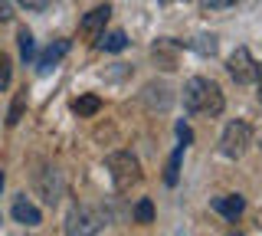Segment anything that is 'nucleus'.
<instances>
[{
  "mask_svg": "<svg viewBox=\"0 0 262 236\" xmlns=\"http://www.w3.org/2000/svg\"><path fill=\"white\" fill-rule=\"evenodd\" d=\"M223 92H220V85L213 82V79H203V76H193L187 79L184 85V109L190 112V115H210L216 118L220 112H223Z\"/></svg>",
  "mask_w": 262,
  "mask_h": 236,
  "instance_id": "f257e3e1",
  "label": "nucleus"
},
{
  "mask_svg": "<svg viewBox=\"0 0 262 236\" xmlns=\"http://www.w3.org/2000/svg\"><path fill=\"white\" fill-rule=\"evenodd\" d=\"M108 174H112L115 190L125 194V190L141 184V161L131 151H115V154H108Z\"/></svg>",
  "mask_w": 262,
  "mask_h": 236,
  "instance_id": "f03ea898",
  "label": "nucleus"
},
{
  "mask_svg": "<svg viewBox=\"0 0 262 236\" xmlns=\"http://www.w3.org/2000/svg\"><path fill=\"white\" fill-rule=\"evenodd\" d=\"M62 226H66V236H95L105 226V217L95 207H72Z\"/></svg>",
  "mask_w": 262,
  "mask_h": 236,
  "instance_id": "7ed1b4c3",
  "label": "nucleus"
},
{
  "mask_svg": "<svg viewBox=\"0 0 262 236\" xmlns=\"http://www.w3.org/2000/svg\"><path fill=\"white\" fill-rule=\"evenodd\" d=\"M252 144V128L246 121H229L223 128V138H220V154L223 158H243Z\"/></svg>",
  "mask_w": 262,
  "mask_h": 236,
  "instance_id": "20e7f679",
  "label": "nucleus"
},
{
  "mask_svg": "<svg viewBox=\"0 0 262 236\" xmlns=\"http://www.w3.org/2000/svg\"><path fill=\"white\" fill-rule=\"evenodd\" d=\"M226 69H229V76H233L239 85H249V82H256V69H259V62L252 59V53L246 50V46H236L233 56L226 59Z\"/></svg>",
  "mask_w": 262,
  "mask_h": 236,
  "instance_id": "39448f33",
  "label": "nucleus"
},
{
  "mask_svg": "<svg viewBox=\"0 0 262 236\" xmlns=\"http://www.w3.org/2000/svg\"><path fill=\"white\" fill-rule=\"evenodd\" d=\"M112 17V7L108 4H102V7H95V10H89L85 17H82V36H89V39H98L105 33V23H108Z\"/></svg>",
  "mask_w": 262,
  "mask_h": 236,
  "instance_id": "423d86ee",
  "label": "nucleus"
},
{
  "mask_svg": "<svg viewBox=\"0 0 262 236\" xmlns=\"http://www.w3.org/2000/svg\"><path fill=\"white\" fill-rule=\"evenodd\" d=\"M154 59H158L161 69H177V53H180V43H174V39H158V43L151 46Z\"/></svg>",
  "mask_w": 262,
  "mask_h": 236,
  "instance_id": "0eeeda50",
  "label": "nucleus"
},
{
  "mask_svg": "<svg viewBox=\"0 0 262 236\" xmlns=\"http://www.w3.org/2000/svg\"><path fill=\"white\" fill-rule=\"evenodd\" d=\"M210 207L216 210L220 217H226V220H236L246 210V200L239 197V194H223V197H213L210 200Z\"/></svg>",
  "mask_w": 262,
  "mask_h": 236,
  "instance_id": "6e6552de",
  "label": "nucleus"
},
{
  "mask_svg": "<svg viewBox=\"0 0 262 236\" xmlns=\"http://www.w3.org/2000/svg\"><path fill=\"white\" fill-rule=\"evenodd\" d=\"M66 53H69V39H56V43H49L46 50L36 56V66H39V72H49V69H53V66L62 59Z\"/></svg>",
  "mask_w": 262,
  "mask_h": 236,
  "instance_id": "1a4fd4ad",
  "label": "nucleus"
},
{
  "mask_svg": "<svg viewBox=\"0 0 262 236\" xmlns=\"http://www.w3.org/2000/svg\"><path fill=\"white\" fill-rule=\"evenodd\" d=\"M13 220L16 223H23V226H39V220H43V213H39V207H33V203L27 197H16L13 200Z\"/></svg>",
  "mask_w": 262,
  "mask_h": 236,
  "instance_id": "9d476101",
  "label": "nucleus"
},
{
  "mask_svg": "<svg viewBox=\"0 0 262 236\" xmlns=\"http://www.w3.org/2000/svg\"><path fill=\"white\" fill-rule=\"evenodd\" d=\"M180 161H184V144H177L174 154L167 158V167H164V184H167V187H177V177H180Z\"/></svg>",
  "mask_w": 262,
  "mask_h": 236,
  "instance_id": "9b49d317",
  "label": "nucleus"
},
{
  "mask_svg": "<svg viewBox=\"0 0 262 236\" xmlns=\"http://www.w3.org/2000/svg\"><path fill=\"white\" fill-rule=\"evenodd\" d=\"M125 46H128V36L121 30H112V33L98 36V50H105V53H121Z\"/></svg>",
  "mask_w": 262,
  "mask_h": 236,
  "instance_id": "f8f14e48",
  "label": "nucleus"
},
{
  "mask_svg": "<svg viewBox=\"0 0 262 236\" xmlns=\"http://www.w3.org/2000/svg\"><path fill=\"white\" fill-rule=\"evenodd\" d=\"M98 109H102V99H98V95H79V99L72 102V112H76V115H82V118L98 115Z\"/></svg>",
  "mask_w": 262,
  "mask_h": 236,
  "instance_id": "ddd939ff",
  "label": "nucleus"
},
{
  "mask_svg": "<svg viewBox=\"0 0 262 236\" xmlns=\"http://www.w3.org/2000/svg\"><path fill=\"white\" fill-rule=\"evenodd\" d=\"M39 187H43V197H46V203H56V200H59V194H62V177H59V170H56V167H49V181H43Z\"/></svg>",
  "mask_w": 262,
  "mask_h": 236,
  "instance_id": "4468645a",
  "label": "nucleus"
},
{
  "mask_svg": "<svg viewBox=\"0 0 262 236\" xmlns=\"http://www.w3.org/2000/svg\"><path fill=\"white\" fill-rule=\"evenodd\" d=\"M23 112H27V89H23V92H16V95H13V102H10V112H7V128L20 125Z\"/></svg>",
  "mask_w": 262,
  "mask_h": 236,
  "instance_id": "2eb2a0df",
  "label": "nucleus"
},
{
  "mask_svg": "<svg viewBox=\"0 0 262 236\" xmlns=\"http://www.w3.org/2000/svg\"><path fill=\"white\" fill-rule=\"evenodd\" d=\"M16 39H20V56L27 62H33V59H36V43H33V33H30V30H20V36H16Z\"/></svg>",
  "mask_w": 262,
  "mask_h": 236,
  "instance_id": "dca6fc26",
  "label": "nucleus"
},
{
  "mask_svg": "<svg viewBox=\"0 0 262 236\" xmlns=\"http://www.w3.org/2000/svg\"><path fill=\"white\" fill-rule=\"evenodd\" d=\"M187 46H190V50H196V53H203V56H213V53H216V36H207V33H203V36L190 39Z\"/></svg>",
  "mask_w": 262,
  "mask_h": 236,
  "instance_id": "f3484780",
  "label": "nucleus"
},
{
  "mask_svg": "<svg viewBox=\"0 0 262 236\" xmlns=\"http://www.w3.org/2000/svg\"><path fill=\"white\" fill-rule=\"evenodd\" d=\"M135 220H138V223H154V203L147 200V197L138 200V207H135Z\"/></svg>",
  "mask_w": 262,
  "mask_h": 236,
  "instance_id": "a211bd4d",
  "label": "nucleus"
},
{
  "mask_svg": "<svg viewBox=\"0 0 262 236\" xmlns=\"http://www.w3.org/2000/svg\"><path fill=\"white\" fill-rule=\"evenodd\" d=\"M10 85V56H4L0 53V92Z\"/></svg>",
  "mask_w": 262,
  "mask_h": 236,
  "instance_id": "6ab92c4d",
  "label": "nucleus"
},
{
  "mask_svg": "<svg viewBox=\"0 0 262 236\" xmlns=\"http://www.w3.org/2000/svg\"><path fill=\"white\" fill-rule=\"evenodd\" d=\"M203 10H226V7H236V0H200Z\"/></svg>",
  "mask_w": 262,
  "mask_h": 236,
  "instance_id": "aec40b11",
  "label": "nucleus"
},
{
  "mask_svg": "<svg viewBox=\"0 0 262 236\" xmlns=\"http://www.w3.org/2000/svg\"><path fill=\"white\" fill-rule=\"evenodd\" d=\"M177 138H180V144H184V148H187V144L193 141V132H190V128L184 125V121H180V125H177Z\"/></svg>",
  "mask_w": 262,
  "mask_h": 236,
  "instance_id": "412c9836",
  "label": "nucleus"
},
{
  "mask_svg": "<svg viewBox=\"0 0 262 236\" xmlns=\"http://www.w3.org/2000/svg\"><path fill=\"white\" fill-rule=\"evenodd\" d=\"M16 4H20L23 10H46L49 0H16Z\"/></svg>",
  "mask_w": 262,
  "mask_h": 236,
  "instance_id": "4be33fe9",
  "label": "nucleus"
},
{
  "mask_svg": "<svg viewBox=\"0 0 262 236\" xmlns=\"http://www.w3.org/2000/svg\"><path fill=\"white\" fill-rule=\"evenodd\" d=\"M13 17V7H10V0H0V20H10Z\"/></svg>",
  "mask_w": 262,
  "mask_h": 236,
  "instance_id": "5701e85b",
  "label": "nucleus"
},
{
  "mask_svg": "<svg viewBox=\"0 0 262 236\" xmlns=\"http://www.w3.org/2000/svg\"><path fill=\"white\" fill-rule=\"evenodd\" d=\"M256 89H259V105H262V62H259V69H256Z\"/></svg>",
  "mask_w": 262,
  "mask_h": 236,
  "instance_id": "b1692460",
  "label": "nucleus"
},
{
  "mask_svg": "<svg viewBox=\"0 0 262 236\" xmlns=\"http://www.w3.org/2000/svg\"><path fill=\"white\" fill-rule=\"evenodd\" d=\"M4 181H7V177H4V167H0V190H4Z\"/></svg>",
  "mask_w": 262,
  "mask_h": 236,
  "instance_id": "393cba45",
  "label": "nucleus"
},
{
  "mask_svg": "<svg viewBox=\"0 0 262 236\" xmlns=\"http://www.w3.org/2000/svg\"><path fill=\"white\" fill-rule=\"evenodd\" d=\"M229 236H243V233H229Z\"/></svg>",
  "mask_w": 262,
  "mask_h": 236,
  "instance_id": "a878e982",
  "label": "nucleus"
}]
</instances>
